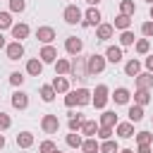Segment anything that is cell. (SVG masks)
<instances>
[{
  "instance_id": "cell-1",
  "label": "cell",
  "mask_w": 153,
  "mask_h": 153,
  "mask_svg": "<svg viewBox=\"0 0 153 153\" xmlns=\"http://www.w3.org/2000/svg\"><path fill=\"white\" fill-rule=\"evenodd\" d=\"M74 79H79V81H84V79H88L91 74H88V65H86V57H81V55H76L74 60H72V72H69Z\"/></svg>"
},
{
  "instance_id": "cell-2",
  "label": "cell",
  "mask_w": 153,
  "mask_h": 153,
  "mask_svg": "<svg viewBox=\"0 0 153 153\" xmlns=\"http://www.w3.org/2000/svg\"><path fill=\"white\" fill-rule=\"evenodd\" d=\"M86 65H88V74H100L105 69V57L98 55V53H93V55L86 57Z\"/></svg>"
},
{
  "instance_id": "cell-3",
  "label": "cell",
  "mask_w": 153,
  "mask_h": 153,
  "mask_svg": "<svg viewBox=\"0 0 153 153\" xmlns=\"http://www.w3.org/2000/svg\"><path fill=\"white\" fill-rule=\"evenodd\" d=\"M91 103L96 105V110H103V108H105V103H108V86H105V84H98V86H96Z\"/></svg>"
},
{
  "instance_id": "cell-4",
  "label": "cell",
  "mask_w": 153,
  "mask_h": 153,
  "mask_svg": "<svg viewBox=\"0 0 153 153\" xmlns=\"http://www.w3.org/2000/svg\"><path fill=\"white\" fill-rule=\"evenodd\" d=\"M62 17H65V22H67V24H79L84 14H81V10H79L76 5H67V7H65V12H62Z\"/></svg>"
},
{
  "instance_id": "cell-5",
  "label": "cell",
  "mask_w": 153,
  "mask_h": 153,
  "mask_svg": "<svg viewBox=\"0 0 153 153\" xmlns=\"http://www.w3.org/2000/svg\"><path fill=\"white\" fill-rule=\"evenodd\" d=\"M65 50L69 53V55H79L81 50H84V41L81 38H76V36H67V41H65Z\"/></svg>"
},
{
  "instance_id": "cell-6",
  "label": "cell",
  "mask_w": 153,
  "mask_h": 153,
  "mask_svg": "<svg viewBox=\"0 0 153 153\" xmlns=\"http://www.w3.org/2000/svg\"><path fill=\"white\" fill-rule=\"evenodd\" d=\"M41 127H43L45 134H55V131L60 129V120H57V115H43Z\"/></svg>"
},
{
  "instance_id": "cell-7",
  "label": "cell",
  "mask_w": 153,
  "mask_h": 153,
  "mask_svg": "<svg viewBox=\"0 0 153 153\" xmlns=\"http://www.w3.org/2000/svg\"><path fill=\"white\" fill-rule=\"evenodd\" d=\"M36 38H38L41 43L50 45L53 38H55V29H53V26H38V29H36Z\"/></svg>"
},
{
  "instance_id": "cell-8",
  "label": "cell",
  "mask_w": 153,
  "mask_h": 153,
  "mask_svg": "<svg viewBox=\"0 0 153 153\" xmlns=\"http://www.w3.org/2000/svg\"><path fill=\"white\" fill-rule=\"evenodd\" d=\"M7 60H19V57H24V45L19 43V41H12V43H7Z\"/></svg>"
},
{
  "instance_id": "cell-9",
  "label": "cell",
  "mask_w": 153,
  "mask_h": 153,
  "mask_svg": "<svg viewBox=\"0 0 153 153\" xmlns=\"http://www.w3.org/2000/svg\"><path fill=\"white\" fill-rule=\"evenodd\" d=\"M12 108H17V110L29 108V93H24V91H14V93H12Z\"/></svg>"
},
{
  "instance_id": "cell-10",
  "label": "cell",
  "mask_w": 153,
  "mask_h": 153,
  "mask_svg": "<svg viewBox=\"0 0 153 153\" xmlns=\"http://www.w3.org/2000/svg\"><path fill=\"white\" fill-rule=\"evenodd\" d=\"M38 57H41V62H57V50L53 48V45H43L41 48V53H38Z\"/></svg>"
},
{
  "instance_id": "cell-11",
  "label": "cell",
  "mask_w": 153,
  "mask_h": 153,
  "mask_svg": "<svg viewBox=\"0 0 153 153\" xmlns=\"http://www.w3.org/2000/svg\"><path fill=\"white\" fill-rule=\"evenodd\" d=\"M112 33H115L112 24H98V29H96V38L98 41H108V38H112Z\"/></svg>"
},
{
  "instance_id": "cell-12",
  "label": "cell",
  "mask_w": 153,
  "mask_h": 153,
  "mask_svg": "<svg viewBox=\"0 0 153 153\" xmlns=\"http://www.w3.org/2000/svg\"><path fill=\"white\" fill-rule=\"evenodd\" d=\"M105 60L112 62V65L122 62V48H120V45H108V50H105Z\"/></svg>"
},
{
  "instance_id": "cell-13",
  "label": "cell",
  "mask_w": 153,
  "mask_h": 153,
  "mask_svg": "<svg viewBox=\"0 0 153 153\" xmlns=\"http://www.w3.org/2000/svg\"><path fill=\"white\" fill-rule=\"evenodd\" d=\"M124 74H127V76H139V74H141V62H139L136 57L127 60V62H124Z\"/></svg>"
},
{
  "instance_id": "cell-14",
  "label": "cell",
  "mask_w": 153,
  "mask_h": 153,
  "mask_svg": "<svg viewBox=\"0 0 153 153\" xmlns=\"http://www.w3.org/2000/svg\"><path fill=\"white\" fill-rule=\"evenodd\" d=\"M115 131H117V136H122V139H131V136H134V124H131V122H117Z\"/></svg>"
},
{
  "instance_id": "cell-15",
  "label": "cell",
  "mask_w": 153,
  "mask_h": 153,
  "mask_svg": "<svg viewBox=\"0 0 153 153\" xmlns=\"http://www.w3.org/2000/svg\"><path fill=\"white\" fill-rule=\"evenodd\" d=\"M134 79H136V88H141V91H148V88L153 86V74H151V72L139 74V76H134Z\"/></svg>"
},
{
  "instance_id": "cell-16",
  "label": "cell",
  "mask_w": 153,
  "mask_h": 153,
  "mask_svg": "<svg viewBox=\"0 0 153 153\" xmlns=\"http://www.w3.org/2000/svg\"><path fill=\"white\" fill-rule=\"evenodd\" d=\"M26 72H29L31 76H41V72H43V62H41L38 57H31V60L26 62Z\"/></svg>"
},
{
  "instance_id": "cell-17",
  "label": "cell",
  "mask_w": 153,
  "mask_h": 153,
  "mask_svg": "<svg viewBox=\"0 0 153 153\" xmlns=\"http://www.w3.org/2000/svg\"><path fill=\"white\" fill-rule=\"evenodd\" d=\"M112 26L120 29V31H129V26H131V17H127V14H117L115 22H112Z\"/></svg>"
},
{
  "instance_id": "cell-18",
  "label": "cell",
  "mask_w": 153,
  "mask_h": 153,
  "mask_svg": "<svg viewBox=\"0 0 153 153\" xmlns=\"http://www.w3.org/2000/svg\"><path fill=\"white\" fill-rule=\"evenodd\" d=\"M84 115H69V122H67V127H69V131H81V127H84Z\"/></svg>"
},
{
  "instance_id": "cell-19",
  "label": "cell",
  "mask_w": 153,
  "mask_h": 153,
  "mask_svg": "<svg viewBox=\"0 0 153 153\" xmlns=\"http://www.w3.org/2000/svg\"><path fill=\"white\" fill-rule=\"evenodd\" d=\"M98 129H100V127H98V124H96V122H93V120H86V122H84V127H81V131H79V134H84V136H88V139H93V136H96V134H98Z\"/></svg>"
},
{
  "instance_id": "cell-20",
  "label": "cell",
  "mask_w": 153,
  "mask_h": 153,
  "mask_svg": "<svg viewBox=\"0 0 153 153\" xmlns=\"http://www.w3.org/2000/svg\"><path fill=\"white\" fill-rule=\"evenodd\" d=\"M26 36H29V26H26V24H14V26H12V38H14V41L22 43V38H26Z\"/></svg>"
},
{
  "instance_id": "cell-21",
  "label": "cell",
  "mask_w": 153,
  "mask_h": 153,
  "mask_svg": "<svg viewBox=\"0 0 153 153\" xmlns=\"http://www.w3.org/2000/svg\"><path fill=\"white\" fill-rule=\"evenodd\" d=\"M55 72H57V76H67V74L72 72V62L57 57V62H55Z\"/></svg>"
},
{
  "instance_id": "cell-22",
  "label": "cell",
  "mask_w": 153,
  "mask_h": 153,
  "mask_svg": "<svg viewBox=\"0 0 153 153\" xmlns=\"http://www.w3.org/2000/svg\"><path fill=\"white\" fill-rule=\"evenodd\" d=\"M53 88H55V93H69V81L65 76H55L53 79Z\"/></svg>"
},
{
  "instance_id": "cell-23",
  "label": "cell",
  "mask_w": 153,
  "mask_h": 153,
  "mask_svg": "<svg viewBox=\"0 0 153 153\" xmlns=\"http://www.w3.org/2000/svg\"><path fill=\"white\" fill-rule=\"evenodd\" d=\"M112 100H115L117 105H127V103H129V91H127V88H122V86H120V88H115Z\"/></svg>"
},
{
  "instance_id": "cell-24",
  "label": "cell",
  "mask_w": 153,
  "mask_h": 153,
  "mask_svg": "<svg viewBox=\"0 0 153 153\" xmlns=\"http://www.w3.org/2000/svg\"><path fill=\"white\" fill-rule=\"evenodd\" d=\"M100 127H117V115L112 110H105L100 115Z\"/></svg>"
},
{
  "instance_id": "cell-25",
  "label": "cell",
  "mask_w": 153,
  "mask_h": 153,
  "mask_svg": "<svg viewBox=\"0 0 153 153\" xmlns=\"http://www.w3.org/2000/svg\"><path fill=\"white\" fill-rule=\"evenodd\" d=\"M31 143H33V134L31 131H19L17 134V146L19 148H29Z\"/></svg>"
},
{
  "instance_id": "cell-26",
  "label": "cell",
  "mask_w": 153,
  "mask_h": 153,
  "mask_svg": "<svg viewBox=\"0 0 153 153\" xmlns=\"http://www.w3.org/2000/svg\"><path fill=\"white\" fill-rule=\"evenodd\" d=\"M81 151H84V153H100V143L96 141V136H93V139H86V141L81 143Z\"/></svg>"
},
{
  "instance_id": "cell-27",
  "label": "cell",
  "mask_w": 153,
  "mask_h": 153,
  "mask_svg": "<svg viewBox=\"0 0 153 153\" xmlns=\"http://www.w3.org/2000/svg\"><path fill=\"white\" fill-rule=\"evenodd\" d=\"M74 93H76V105H88V103H91V96H93L91 91H86V88H76Z\"/></svg>"
},
{
  "instance_id": "cell-28",
  "label": "cell",
  "mask_w": 153,
  "mask_h": 153,
  "mask_svg": "<svg viewBox=\"0 0 153 153\" xmlns=\"http://www.w3.org/2000/svg\"><path fill=\"white\" fill-rule=\"evenodd\" d=\"M134 103H136V105H141V108H143V105H148V103H151V93H148V91L136 88V93H134Z\"/></svg>"
},
{
  "instance_id": "cell-29",
  "label": "cell",
  "mask_w": 153,
  "mask_h": 153,
  "mask_svg": "<svg viewBox=\"0 0 153 153\" xmlns=\"http://www.w3.org/2000/svg\"><path fill=\"white\" fill-rule=\"evenodd\" d=\"M141 120H143V108L134 103V105L129 108V122L134 124V122H141Z\"/></svg>"
},
{
  "instance_id": "cell-30",
  "label": "cell",
  "mask_w": 153,
  "mask_h": 153,
  "mask_svg": "<svg viewBox=\"0 0 153 153\" xmlns=\"http://www.w3.org/2000/svg\"><path fill=\"white\" fill-rule=\"evenodd\" d=\"M65 141H67V146H69V148H81V143H84V139L79 136V131H69Z\"/></svg>"
},
{
  "instance_id": "cell-31",
  "label": "cell",
  "mask_w": 153,
  "mask_h": 153,
  "mask_svg": "<svg viewBox=\"0 0 153 153\" xmlns=\"http://www.w3.org/2000/svg\"><path fill=\"white\" fill-rule=\"evenodd\" d=\"M86 22H88L91 26H98V24H100V12H98L96 7H88V10H86Z\"/></svg>"
},
{
  "instance_id": "cell-32",
  "label": "cell",
  "mask_w": 153,
  "mask_h": 153,
  "mask_svg": "<svg viewBox=\"0 0 153 153\" xmlns=\"http://www.w3.org/2000/svg\"><path fill=\"white\" fill-rule=\"evenodd\" d=\"M41 98H43L45 103H53V98H55V88H53V84L41 86Z\"/></svg>"
},
{
  "instance_id": "cell-33",
  "label": "cell",
  "mask_w": 153,
  "mask_h": 153,
  "mask_svg": "<svg viewBox=\"0 0 153 153\" xmlns=\"http://www.w3.org/2000/svg\"><path fill=\"white\" fill-rule=\"evenodd\" d=\"M134 12H136V7H134V2H131V0H122V2H120V14L131 17Z\"/></svg>"
},
{
  "instance_id": "cell-34",
  "label": "cell",
  "mask_w": 153,
  "mask_h": 153,
  "mask_svg": "<svg viewBox=\"0 0 153 153\" xmlns=\"http://www.w3.org/2000/svg\"><path fill=\"white\" fill-rule=\"evenodd\" d=\"M100 153H120V148H117V141H112V139L103 141V143H100Z\"/></svg>"
},
{
  "instance_id": "cell-35",
  "label": "cell",
  "mask_w": 153,
  "mask_h": 153,
  "mask_svg": "<svg viewBox=\"0 0 153 153\" xmlns=\"http://www.w3.org/2000/svg\"><path fill=\"white\" fill-rule=\"evenodd\" d=\"M14 24H12V14L10 12H0V31L2 29H12Z\"/></svg>"
},
{
  "instance_id": "cell-36",
  "label": "cell",
  "mask_w": 153,
  "mask_h": 153,
  "mask_svg": "<svg viewBox=\"0 0 153 153\" xmlns=\"http://www.w3.org/2000/svg\"><path fill=\"white\" fill-rule=\"evenodd\" d=\"M120 43L122 45H134V33L131 31H122L120 33Z\"/></svg>"
},
{
  "instance_id": "cell-37",
  "label": "cell",
  "mask_w": 153,
  "mask_h": 153,
  "mask_svg": "<svg viewBox=\"0 0 153 153\" xmlns=\"http://www.w3.org/2000/svg\"><path fill=\"white\" fill-rule=\"evenodd\" d=\"M148 48H151L148 38H141V41H136V53H139V55H146V53H148Z\"/></svg>"
},
{
  "instance_id": "cell-38",
  "label": "cell",
  "mask_w": 153,
  "mask_h": 153,
  "mask_svg": "<svg viewBox=\"0 0 153 153\" xmlns=\"http://www.w3.org/2000/svg\"><path fill=\"white\" fill-rule=\"evenodd\" d=\"M136 141H139V146L151 143V141H153V134H151V131H139V134H136Z\"/></svg>"
},
{
  "instance_id": "cell-39",
  "label": "cell",
  "mask_w": 153,
  "mask_h": 153,
  "mask_svg": "<svg viewBox=\"0 0 153 153\" xmlns=\"http://www.w3.org/2000/svg\"><path fill=\"white\" fill-rule=\"evenodd\" d=\"M10 84H12V86H22V84H24V74H22V72H12V74H10Z\"/></svg>"
},
{
  "instance_id": "cell-40",
  "label": "cell",
  "mask_w": 153,
  "mask_h": 153,
  "mask_svg": "<svg viewBox=\"0 0 153 153\" xmlns=\"http://www.w3.org/2000/svg\"><path fill=\"white\" fill-rule=\"evenodd\" d=\"M53 151H55V143H53L50 139H45V141L38 146V153H53Z\"/></svg>"
},
{
  "instance_id": "cell-41",
  "label": "cell",
  "mask_w": 153,
  "mask_h": 153,
  "mask_svg": "<svg viewBox=\"0 0 153 153\" xmlns=\"http://www.w3.org/2000/svg\"><path fill=\"white\" fill-rule=\"evenodd\" d=\"M10 10L12 12H24L26 10V2L24 0H10Z\"/></svg>"
},
{
  "instance_id": "cell-42",
  "label": "cell",
  "mask_w": 153,
  "mask_h": 153,
  "mask_svg": "<svg viewBox=\"0 0 153 153\" xmlns=\"http://www.w3.org/2000/svg\"><path fill=\"white\" fill-rule=\"evenodd\" d=\"M96 136H98V139H103V141H108V139L112 136V127H100Z\"/></svg>"
},
{
  "instance_id": "cell-43",
  "label": "cell",
  "mask_w": 153,
  "mask_h": 153,
  "mask_svg": "<svg viewBox=\"0 0 153 153\" xmlns=\"http://www.w3.org/2000/svg\"><path fill=\"white\" fill-rule=\"evenodd\" d=\"M141 33H143L146 38H151V36H153V22H143V24H141Z\"/></svg>"
},
{
  "instance_id": "cell-44",
  "label": "cell",
  "mask_w": 153,
  "mask_h": 153,
  "mask_svg": "<svg viewBox=\"0 0 153 153\" xmlns=\"http://www.w3.org/2000/svg\"><path fill=\"white\" fill-rule=\"evenodd\" d=\"M10 124H12L10 115H7V112H0V131H2V129H10Z\"/></svg>"
},
{
  "instance_id": "cell-45",
  "label": "cell",
  "mask_w": 153,
  "mask_h": 153,
  "mask_svg": "<svg viewBox=\"0 0 153 153\" xmlns=\"http://www.w3.org/2000/svg\"><path fill=\"white\" fill-rule=\"evenodd\" d=\"M65 105H67V108H74V105H76V93H74V91H69V93L65 96Z\"/></svg>"
},
{
  "instance_id": "cell-46",
  "label": "cell",
  "mask_w": 153,
  "mask_h": 153,
  "mask_svg": "<svg viewBox=\"0 0 153 153\" xmlns=\"http://www.w3.org/2000/svg\"><path fill=\"white\" fill-rule=\"evenodd\" d=\"M146 69L153 74V55H148V57H146Z\"/></svg>"
},
{
  "instance_id": "cell-47",
  "label": "cell",
  "mask_w": 153,
  "mask_h": 153,
  "mask_svg": "<svg viewBox=\"0 0 153 153\" xmlns=\"http://www.w3.org/2000/svg\"><path fill=\"white\" fill-rule=\"evenodd\" d=\"M136 153H151V143H143V146H139V151Z\"/></svg>"
},
{
  "instance_id": "cell-48",
  "label": "cell",
  "mask_w": 153,
  "mask_h": 153,
  "mask_svg": "<svg viewBox=\"0 0 153 153\" xmlns=\"http://www.w3.org/2000/svg\"><path fill=\"white\" fill-rule=\"evenodd\" d=\"M0 48H7V43H5V36H2V31H0Z\"/></svg>"
},
{
  "instance_id": "cell-49",
  "label": "cell",
  "mask_w": 153,
  "mask_h": 153,
  "mask_svg": "<svg viewBox=\"0 0 153 153\" xmlns=\"http://www.w3.org/2000/svg\"><path fill=\"white\" fill-rule=\"evenodd\" d=\"M2 148H5V136L0 134V151H2Z\"/></svg>"
},
{
  "instance_id": "cell-50",
  "label": "cell",
  "mask_w": 153,
  "mask_h": 153,
  "mask_svg": "<svg viewBox=\"0 0 153 153\" xmlns=\"http://www.w3.org/2000/svg\"><path fill=\"white\" fill-rule=\"evenodd\" d=\"M86 2H88V5H91V7H96V5H98V2H100V0H86Z\"/></svg>"
},
{
  "instance_id": "cell-51",
  "label": "cell",
  "mask_w": 153,
  "mask_h": 153,
  "mask_svg": "<svg viewBox=\"0 0 153 153\" xmlns=\"http://www.w3.org/2000/svg\"><path fill=\"white\" fill-rule=\"evenodd\" d=\"M120 153H134V151H131V148H124V151H120Z\"/></svg>"
},
{
  "instance_id": "cell-52",
  "label": "cell",
  "mask_w": 153,
  "mask_h": 153,
  "mask_svg": "<svg viewBox=\"0 0 153 153\" xmlns=\"http://www.w3.org/2000/svg\"><path fill=\"white\" fill-rule=\"evenodd\" d=\"M151 19H153V5H151Z\"/></svg>"
},
{
  "instance_id": "cell-53",
  "label": "cell",
  "mask_w": 153,
  "mask_h": 153,
  "mask_svg": "<svg viewBox=\"0 0 153 153\" xmlns=\"http://www.w3.org/2000/svg\"><path fill=\"white\" fill-rule=\"evenodd\" d=\"M53 153H62V151H57V148H55V151H53Z\"/></svg>"
},
{
  "instance_id": "cell-54",
  "label": "cell",
  "mask_w": 153,
  "mask_h": 153,
  "mask_svg": "<svg viewBox=\"0 0 153 153\" xmlns=\"http://www.w3.org/2000/svg\"><path fill=\"white\" fill-rule=\"evenodd\" d=\"M146 2H151V5H153V0H146Z\"/></svg>"
}]
</instances>
